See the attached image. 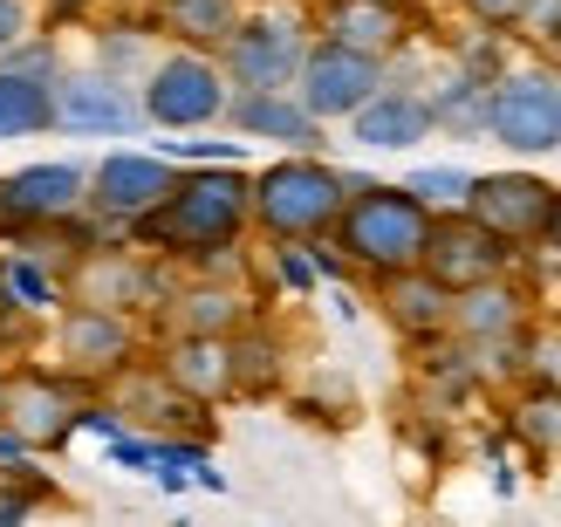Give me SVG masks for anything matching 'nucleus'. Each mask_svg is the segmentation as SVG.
<instances>
[{
    "label": "nucleus",
    "instance_id": "obj_30",
    "mask_svg": "<svg viewBox=\"0 0 561 527\" xmlns=\"http://www.w3.org/2000/svg\"><path fill=\"white\" fill-rule=\"evenodd\" d=\"M417 206H425L432 219H445V213H466V199H472V172L466 164H411V172L398 179Z\"/></svg>",
    "mask_w": 561,
    "mask_h": 527
},
{
    "label": "nucleus",
    "instance_id": "obj_32",
    "mask_svg": "<svg viewBox=\"0 0 561 527\" xmlns=\"http://www.w3.org/2000/svg\"><path fill=\"white\" fill-rule=\"evenodd\" d=\"M164 158L179 164V172H192V164H240L247 172V145H227V137H172V145H158Z\"/></svg>",
    "mask_w": 561,
    "mask_h": 527
},
{
    "label": "nucleus",
    "instance_id": "obj_7",
    "mask_svg": "<svg viewBox=\"0 0 561 527\" xmlns=\"http://www.w3.org/2000/svg\"><path fill=\"white\" fill-rule=\"evenodd\" d=\"M90 219V172L69 158H42V164H14L0 172V254L27 247L35 233L76 227Z\"/></svg>",
    "mask_w": 561,
    "mask_h": 527
},
{
    "label": "nucleus",
    "instance_id": "obj_22",
    "mask_svg": "<svg viewBox=\"0 0 561 527\" xmlns=\"http://www.w3.org/2000/svg\"><path fill=\"white\" fill-rule=\"evenodd\" d=\"M377 288V309L383 322L398 329V336L411 350H425V343H445V329H453V295H445L425 267H411V274H390V282H370Z\"/></svg>",
    "mask_w": 561,
    "mask_h": 527
},
{
    "label": "nucleus",
    "instance_id": "obj_14",
    "mask_svg": "<svg viewBox=\"0 0 561 527\" xmlns=\"http://www.w3.org/2000/svg\"><path fill=\"white\" fill-rule=\"evenodd\" d=\"M527 329H535V282L514 267V274H500V282L453 295V329H445V336L459 350H514Z\"/></svg>",
    "mask_w": 561,
    "mask_h": 527
},
{
    "label": "nucleus",
    "instance_id": "obj_15",
    "mask_svg": "<svg viewBox=\"0 0 561 527\" xmlns=\"http://www.w3.org/2000/svg\"><path fill=\"white\" fill-rule=\"evenodd\" d=\"M417 267H425L445 295H466V288H480V282H500V274H514L520 254H514V247H500L486 227H472L466 213H445V219H432V233H425V261H417Z\"/></svg>",
    "mask_w": 561,
    "mask_h": 527
},
{
    "label": "nucleus",
    "instance_id": "obj_33",
    "mask_svg": "<svg viewBox=\"0 0 561 527\" xmlns=\"http://www.w3.org/2000/svg\"><path fill=\"white\" fill-rule=\"evenodd\" d=\"M267 267H274V288H288V295H316V288H322L316 254H308V247H295V240L267 247Z\"/></svg>",
    "mask_w": 561,
    "mask_h": 527
},
{
    "label": "nucleus",
    "instance_id": "obj_19",
    "mask_svg": "<svg viewBox=\"0 0 561 527\" xmlns=\"http://www.w3.org/2000/svg\"><path fill=\"white\" fill-rule=\"evenodd\" d=\"M151 370L199 411L240 398L233 391V336H164L158 356H151Z\"/></svg>",
    "mask_w": 561,
    "mask_h": 527
},
{
    "label": "nucleus",
    "instance_id": "obj_42",
    "mask_svg": "<svg viewBox=\"0 0 561 527\" xmlns=\"http://www.w3.org/2000/svg\"><path fill=\"white\" fill-rule=\"evenodd\" d=\"M48 8H55V14H90L96 0H48Z\"/></svg>",
    "mask_w": 561,
    "mask_h": 527
},
{
    "label": "nucleus",
    "instance_id": "obj_43",
    "mask_svg": "<svg viewBox=\"0 0 561 527\" xmlns=\"http://www.w3.org/2000/svg\"><path fill=\"white\" fill-rule=\"evenodd\" d=\"M390 8H417V0H390Z\"/></svg>",
    "mask_w": 561,
    "mask_h": 527
},
{
    "label": "nucleus",
    "instance_id": "obj_12",
    "mask_svg": "<svg viewBox=\"0 0 561 527\" xmlns=\"http://www.w3.org/2000/svg\"><path fill=\"white\" fill-rule=\"evenodd\" d=\"M179 185V164L164 151H103L90 164V219H103L110 240H124L145 213H158Z\"/></svg>",
    "mask_w": 561,
    "mask_h": 527
},
{
    "label": "nucleus",
    "instance_id": "obj_11",
    "mask_svg": "<svg viewBox=\"0 0 561 527\" xmlns=\"http://www.w3.org/2000/svg\"><path fill=\"white\" fill-rule=\"evenodd\" d=\"M554 192L541 172H527V164H500V172H472V199H466V219L472 227H486L500 247H527L548 240V213H554Z\"/></svg>",
    "mask_w": 561,
    "mask_h": 527
},
{
    "label": "nucleus",
    "instance_id": "obj_9",
    "mask_svg": "<svg viewBox=\"0 0 561 527\" xmlns=\"http://www.w3.org/2000/svg\"><path fill=\"white\" fill-rule=\"evenodd\" d=\"M486 137L514 158H554L561 151V76L541 62L507 69L486 90Z\"/></svg>",
    "mask_w": 561,
    "mask_h": 527
},
{
    "label": "nucleus",
    "instance_id": "obj_17",
    "mask_svg": "<svg viewBox=\"0 0 561 527\" xmlns=\"http://www.w3.org/2000/svg\"><path fill=\"white\" fill-rule=\"evenodd\" d=\"M158 322H164V336H240L254 322V295L233 274H185L164 295Z\"/></svg>",
    "mask_w": 561,
    "mask_h": 527
},
{
    "label": "nucleus",
    "instance_id": "obj_8",
    "mask_svg": "<svg viewBox=\"0 0 561 527\" xmlns=\"http://www.w3.org/2000/svg\"><path fill=\"white\" fill-rule=\"evenodd\" d=\"M48 343H55V370L76 377L82 391H103V383H117L124 370H137V356H145V322L117 316V309H82V301H62Z\"/></svg>",
    "mask_w": 561,
    "mask_h": 527
},
{
    "label": "nucleus",
    "instance_id": "obj_4",
    "mask_svg": "<svg viewBox=\"0 0 561 527\" xmlns=\"http://www.w3.org/2000/svg\"><path fill=\"white\" fill-rule=\"evenodd\" d=\"M227 96H233V82L219 69V55H192V48H164L145 69V82H137V110H145V124L164 130V137L213 130L227 117Z\"/></svg>",
    "mask_w": 561,
    "mask_h": 527
},
{
    "label": "nucleus",
    "instance_id": "obj_10",
    "mask_svg": "<svg viewBox=\"0 0 561 527\" xmlns=\"http://www.w3.org/2000/svg\"><path fill=\"white\" fill-rule=\"evenodd\" d=\"M69 301H82V309H117V316H158L164 295H172V267L137 254L130 240H103L90 247L69 274H62Z\"/></svg>",
    "mask_w": 561,
    "mask_h": 527
},
{
    "label": "nucleus",
    "instance_id": "obj_6",
    "mask_svg": "<svg viewBox=\"0 0 561 527\" xmlns=\"http://www.w3.org/2000/svg\"><path fill=\"white\" fill-rule=\"evenodd\" d=\"M96 391H82L76 377H62L55 364H27V356H14V364H0V425H8L27 452H62L76 438V419L82 404H90Z\"/></svg>",
    "mask_w": 561,
    "mask_h": 527
},
{
    "label": "nucleus",
    "instance_id": "obj_40",
    "mask_svg": "<svg viewBox=\"0 0 561 527\" xmlns=\"http://www.w3.org/2000/svg\"><path fill=\"white\" fill-rule=\"evenodd\" d=\"M27 459H35V452H27V446H21V438H14L8 425H0V466H27Z\"/></svg>",
    "mask_w": 561,
    "mask_h": 527
},
{
    "label": "nucleus",
    "instance_id": "obj_18",
    "mask_svg": "<svg viewBox=\"0 0 561 527\" xmlns=\"http://www.w3.org/2000/svg\"><path fill=\"white\" fill-rule=\"evenodd\" d=\"M145 110H137L130 82H110L96 69H69L55 82V130L69 137H137Z\"/></svg>",
    "mask_w": 561,
    "mask_h": 527
},
{
    "label": "nucleus",
    "instance_id": "obj_20",
    "mask_svg": "<svg viewBox=\"0 0 561 527\" xmlns=\"http://www.w3.org/2000/svg\"><path fill=\"white\" fill-rule=\"evenodd\" d=\"M219 124H233L240 137H254V145H288V151L322 158V124L295 103V90H233Z\"/></svg>",
    "mask_w": 561,
    "mask_h": 527
},
{
    "label": "nucleus",
    "instance_id": "obj_1",
    "mask_svg": "<svg viewBox=\"0 0 561 527\" xmlns=\"http://www.w3.org/2000/svg\"><path fill=\"white\" fill-rule=\"evenodd\" d=\"M247 227H254V206H247L240 164H192V172H179L172 199L158 213H145L124 240L164 267H199L213 254H233L247 240Z\"/></svg>",
    "mask_w": 561,
    "mask_h": 527
},
{
    "label": "nucleus",
    "instance_id": "obj_2",
    "mask_svg": "<svg viewBox=\"0 0 561 527\" xmlns=\"http://www.w3.org/2000/svg\"><path fill=\"white\" fill-rule=\"evenodd\" d=\"M247 206H254V233L267 247L280 240H329L335 219L350 206V172H335L329 158L316 151H288V158H267L261 172H247Z\"/></svg>",
    "mask_w": 561,
    "mask_h": 527
},
{
    "label": "nucleus",
    "instance_id": "obj_5",
    "mask_svg": "<svg viewBox=\"0 0 561 527\" xmlns=\"http://www.w3.org/2000/svg\"><path fill=\"white\" fill-rule=\"evenodd\" d=\"M308 48H316L308 8L301 0H267V8H247L240 35L219 48V69H227L233 90H295Z\"/></svg>",
    "mask_w": 561,
    "mask_h": 527
},
{
    "label": "nucleus",
    "instance_id": "obj_13",
    "mask_svg": "<svg viewBox=\"0 0 561 527\" xmlns=\"http://www.w3.org/2000/svg\"><path fill=\"white\" fill-rule=\"evenodd\" d=\"M390 82L383 62H370V55H356V48H335V42H316L301 55V76H295V103L316 117L322 130L329 124H350L363 103H370L377 90Z\"/></svg>",
    "mask_w": 561,
    "mask_h": 527
},
{
    "label": "nucleus",
    "instance_id": "obj_27",
    "mask_svg": "<svg viewBox=\"0 0 561 527\" xmlns=\"http://www.w3.org/2000/svg\"><path fill=\"white\" fill-rule=\"evenodd\" d=\"M486 90L493 82H480V76H445L438 90H425V103H432V130H453V137H480L486 130Z\"/></svg>",
    "mask_w": 561,
    "mask_h": 527
},
{
    "label": "nucleus",
    "instance_id": "obj_31",
    "mask_svg": "<svg viewBox=\"0 0 561 527\" xmlns=\"http://www.w3.org/2000/svg\"><path fill=\"white\" fill-rule=\"evenodd\" d=\"M0 69H8V76H27V82H48V90L69 76V69H62V42H55L48 27H35V35H21L8 55H0Z\"/></svg>",
    "mask_w": 561,
    "mask_h": 527
},
{
    "label": "nucleus",
    "instance_id": "obj_25",
    "mask_svg": "<svg viewBox=\"0 0 561 527\" xmlns=\"http://www.w3.org/2000/svg\"><path fill=\"white\" fill-rule=\"evenodd\" d=\"M0 301H8V309H21V316H55V309L69 301V288H62V274H55L42 254L8 247V254H0Z\"/></svg>",
    "mask_w": 561,
    "mask_h": 527
},
{
    "label": "nucleus",
    "instance_id": "obj_38",
    "mask_svg": "<svg viewBox=\"0 0 561 527\" xmlns=\"http://www.w3.org/2000/svg\"><path fill=\"white\" fill-rule=\"evenodd\" d=\"M21 35H35V0H0V55H8Z\"/></svg>",
    "mask_w": 561,
    "mask_h": 527
},
{
    "label": "nucleus",
    "instance_id": "obj_21",
    "mask_svg": "<svg viewBox=\"0 0 561 527\" xmlns=\"http://www.w3.org/2000/svg\"><path fill=\"white\" fill-rule=\"evenodd\" d=\"M425 137H432V103H425V90H411V82H383L350 117V145H363V151H411V145H425Z\"/></svg>",
    "mask_w": 561,
    "mask_h": 527
},
{
    "label": "nucleus",
    "instance_id": "obj_29",
    "mask_svg": "<svg viewBox=\"0 0 561 527\" xmlns=\"http://www.w3.org/2000/svg\"><path fill=\"white\" fill-rule=\"evenodd\" d=\"M151 62H158V55H151V21H110V27H96V76L145 82Z\"/></svg>",
    "mask_w": 561,
    "mask_h": 527
},
{
    "label": "nucleus",
    "instance_id": "obj_26",
    "mask_svg": "<svg viewBox=\"0 0 561 527\" xmlns=\"http://www.w3.org/2000/svg\"><path fill=\"white\" fill-rule=\"evenodd\" d=\"M280 377H288V350H280V336L261 329V322H247L233 336V391L240 398H267V391H280Z\"/></svg>",
    "mask_w": 561,
    "mask_h": 527
},
{
    "label": "nucleus",
    "instance_id": "obj_3",
    "mask_svg": "<svg viewBox=\"0 0 561 527\" xmlns=\"http://www.w3.org/2000/svg\"><path fill=\"white\" fill-rule=\"evenodd\" d=\"M425 233H432V213L417 206L404 185L370 179L363 192H350L329 247L350 261V274H363V282H390V274H411L425 261Z\"/></svg>",
    "mask_w": 561,
    "mask_h": 527
},
{
    "label": "nucleus",
    "instance_id": "obj_24",
    "mask_svg": "<svg viewBox=\"0 0 561 527\" xmlns=\"http://www.w3.org/2000/svg\"><path fill=\"white\" fill-rule=\"evenodd\" d=\"M500 425H507V438L520 452L554 459L561 452V391L554 383H520V391L500 404Z\"/></svg>",
    "mask_w": 561,
    "mask_h": 527
},
{
    "label": "nucleus",
    "instance_id": "obj_35",
    "mask_svg": "<svg viewBox=\"0 0 561 527\" xmlns=\"http://www.w3.org/2000/svg\"><path fill=\"white\" fill-rule=\"evenodd\" d=\"M554 27H561V0H527L514 35H520L527 48H535V42H548V35H554Z\"/></svg>",
    "mask_w": 561,
    "mask_h": 527
},
{
    "label": "nucleus",
    "instance_id": "obj_41",
    "mask_svg": "<svg viewBox=\"0 0 561 527\" xmlns=\"http://www.w3.org/2000/svg\"><path fill=\"white\" fill-rule=\"evenodd\" d=\"M541 254L561 261V192H554V213H548V240H541Z\"/></svg>",
    "mask_w": 561,
    "mask_h": 527
},
{
    "label": "nucleus",
    "instance_id": "obj_39",
    "mask_svg": "<svg viewBox=\"0 0 561 527\" xmlns=\"http://www.w3.org/2000/svg\"><path fill=\"white\" fill-rule=\"evenodd\" d=\"M535 62H541L548 76H561V27H554V35H548V42H535Z\"/></svg>",
    "mask_w": 561,
    "mask_h": 527
},
{
    "label": "nucleus",
    "instance_id": "obj_44",
    "mask_svg": "<svg viewBox=\"0 0 561 527\" xmlns=\"http://www.w3.org/2000/svg\"><path fill=\"white\" fill-rule=\"evenodd\" d=\"M247 8H267V0H247Z\"/></svg>",
    "mask_w": 561,
    "mask_h": 527
},
{
    "label": "nucleus",
    "instance_id": "obj_36",
    "mask_svg": "<svg viewBox=\"0 0 561 527\" xmlns=\"http://www.w3.org/2000/svg\"><path fill=\"white\" fill-rule=\"evenodd\" d=\"M110 459H117V466H130V473H151V466H158V438H145V432H124V438H110Z\"/></svg>",
    "mask_w": 561,
    "mask_h": 527
},
{
    "label": "nucleus",
    "instance_id": "obj_23",
    "mask_svg": "<svg viewBox=\"0 0 561 527\" xmlns=\"http://www.w3.org/2000/svg\"><path fill=\"white\" fill-rule=\"evenodd\" d=\"M151 35H164L172 48H192V55H219L240 21H247V0H151Z\"/></svg>",
    "mask_w": 561,
    "mask_h": 527
},
{
    "label": "nucleus",
    "instance_id": "obj_16",
    "mask_svg": "<svg viewBox=\"0 0 561 527\" xmlns=\"http://www.w3.org/2000/svg\"><path fill=\"white\" fill-rule=\"evenodd\" d=\"M308 21H316V42L356 48L383 69L417 42V8H390V0H316Z\"/></svg>",
    "mask_w": 561,
    "mask_h": 527
},
{
    "label": "nucleus",
    "instance_id": "obj_28",
    "mask_svg": "<svg viewBox=\"0 0 561 527\" xmlns=\"http://www.w3.org/2000/svg\"><path fill=\"white\" fill-rule=\"evenodd\" d=\"M42 130H55V90L0 69V145L8 137H42Z\"/></svg>",
    "mask_w": 561,
    "mask_h": 527
},
{
    "label": "nucleus",
    "instance_id": "obj_37",
    "mask_svg": "<svg viewBox=\"0 0 561 527\" xmlns=\"http://www.w3.org/2000/svg\"><path fill=\"white\" fill-rule=\"evenodd\" d=\"M76 432H96L103 446H110V438H124L130 425H124V411H117V404H103V398H90V404H82V419H76Z\"/></svg>",
    "mask_w": 561,
    "mask_h": 527
},
{
    "label": "nucleus",
    "instance_id": "obj_34",
    "mask_svg": "<svg viewBox=\"0 0 561 527\" xmlns=\"http://www.w3.org/2000/svg\"><path fill=\"white\" fill-rule=\"evenodd\" d=\"M453 8H459L472 27H486V35H514L527 0H453Z\"/></svg>",
    "mask_w": 561,
    "mask_h": 527
}]
</instances>
